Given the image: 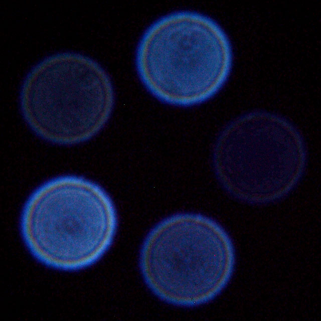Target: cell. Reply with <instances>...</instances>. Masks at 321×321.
Here are the masks:
<instances>
[{
    "instance_id": "cell-1",
    "label": "cell",
    "mask_w": 321,
    "mask_h": 321,
    "mask_svg": "<svg viewBox=\"0 0 321 321\" xmlns=\"http://www.w3.org/2000/svg\"><path fill=\"white\" fill-rule=\"evenodd\" d=\"M117 226L114 205L99 185L64 175L37 187L26 201L21 231L42 263L76 270L97 261L110 247Z\"/></svg>"
},
{
    "instance_id": "cell-2",
    "label": "cell",
    "mask_w": 321,
    "mask_h": 321,
    "mask_svg": "<svg viewBox=\"0 0 321 321\" xmlns=\"http://www.w3.org/2000/svg\"><path fill=\"white\" fill-rule=\"evenodd\" d=\"M139 76L156 97L178 105L196 103L221 86L231 62L229 41L212 20L178 11L158 18L137 44Z\"/></svg>"
},
{
    "instance_id": "cell-3",
    "label": "cell",
    "mask_w": 321,
    "mask_h": 321,
    "mask_svg": "<svg viewBox=\"0 0 321 321\" xmlns=\"http://www.w3.org/2000/svg\"><path fill=\"white\" fill-rule=\"evenodd\" d=\"M114 92L109 76L93 58L61 51L37 62L21 86L22 115L40 137L58 144L75 143L74 124L99 127L112 109Z\"/></svg>"
},
{
    "instance_id": "cell-4",
    "label": "cell",
    "mask_w": 321,
    "mask_h": 321,
    "mask_svg": "<svg viewBox=\"0 0 321 321\" xmlns=\"http://www.w3.org/2000/svg\"><path fill=\"white\" fill-rule=\"evenodd\" d=\"M197 217L178 215L164 220L150 232L141 249L139 266L146 284L169 304L194 307L209 298L218 255L210 253Z\"/></svg>"
}]
</instances>
